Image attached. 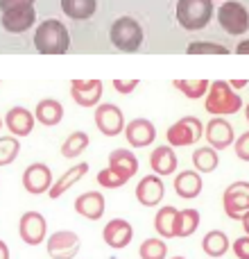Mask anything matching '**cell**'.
Here are the masks:
<instances>
[{
	"mask_svg": "<svg viewBox=\"0 0 249 259\" xmlns=\"http://www.w3.org/2000/svg\"><path fill=\"white\" fill-rule=\"evenodd\" d=\"M165 196V184L159 175H145L136 187V198L143 207H156Z\"/></svg>",
	"mask_w": 249,
	"mask_h": 259,
	"instance_id": "cell-17",
	"label": "cell"
},
{
	"mask_svg": "<svg viewBox=\"0 0 249 259\" xmlns=\"http://www.w3.org/2000/svg\"><path fill=\"white\" fill-rule=\"evenodd\" d=\"M138 255H141V259H165L168 246H165L163 239H145L138 248Z\"/></svg>",
	"mask_w": 249,
	"mask_h": 259,
	"instance_id": "cell-32",
	"label": "cell"
},
{
	"mask_svg": "<svg viewBox=\"0 0 249 259\" xmlns=\"http://www.w3.org/2000/svg\"><path fill=\"white\" fill-rule=\"evenodd\" d=\"M177 211L172 205H165L156 211L154 216V230L161 239H172L174 237V219H177Z\"/></svg>",
	"mask_w": 249,
	"mask_h": 259,
	"instance_id": "cell-28",
	"label": "cell"
},
{
	"mask_svg": "<svg viewBox=\"0 0 249 259\" xmlns=\"http://www.w3.org/2000/svg\"><path fill=\"white\" fill-rule=\"evenodd\" d=\"M231 248H233V255L238 259H249V237L247 234L240 239H236V241L231 243Z\"/></svg>",
	"mask_w": 249,
	"mask_h": 259,
	"instance_id": "cell-37",
	"label": "cell"
},
{
	"mask_svg": "<svg viewBox=\"0 0 249 259\" xmlns=\"http://www.w3.org/2000/svg\"><path fill=\"white\" fill-rule=\"evenodd\" d=\"M170 259H186V257H181V255H177V257H170Z\"/></svg>",
	"mask_w": 249,
	"mask_h": 259,
	"instance_id": "cell-45",
	"label": "cell"
},
{
	"mask_svg": "<svg viewBox=\"0 0 249 259\" xmlns=\"http://www.w3.org/2000/svg\"><path fill=\"white\" fill-rule=\"evenodd\" d=\"M229 248H231V243H229V237L222 230H211V232L204 234V239H202V250L213 259L224 257Z\"/></svg>",
	"mask_w": 249,
	"mask_h": 259,
	"instance_id": "cell-25",
	"label": "cell"
},
{
	"mask_svg": "<svg viewBox=\"0 0 249 259\" xmlns=\"http://www.w3.org/2000/svg\"><path fill=\"white\" fill-rule=\"evenodd\" d=\"M36 21V12H34V5H27V7H16V9H9V12H3V27L9 32V34H21V32L30 30Z\"/></svg>",
	"mask_w": 249,
	"mask_h": 259,
	"instance_id": "cell-13",
	"label": "cell"
},
{
	"mask_svg": "<svg viewBox=\"0 0 249 259\" xmlns=\"http://www.w3.org/2000/svg\"><path fill=\"white\" fill-rule=\"evenodd\" d=\"M18 234H21V241L27 246H39L45 241V234H48V223H45L43 214L39 211H25L18 221Z\"/></svg>",
	"mask_w": 249,
	"mask_h": 259,
	"instance_id": "cell-9",
	"label": "cell"
},
{
	"mask_svg": "<svg viewBox=\"0 0 249 259\" xmlns=\"http://www.w3.org/2000/svg\"><path fill=\"white\" fill-rule=\"evenodd\" d=\"M34 121H36L34 114L25 107H12L7 112V116H5V125L9 127V132L14 137H27V134H32Z\"/></svg>",
	"mask_w": 249,
	"mask_h": 259,
	"instance_id": "cell-18",
	"label": "cell"
},
{
	"mask_svg": "<svg viewBox=\"0 0 249 259\" xmlns=\"http://www.w3.org/2000/svg\"><path fill=\"white\" fill-rule=\"evenodd\" d=\"M202 187H204V182H202V175L197 170H181L174 178V191H177L179 198H186V200H193V198L200 196Z\"/></svg>",
	"mask_w": 249,
	"mask_h": 259,
	"instance_id": "cell-21",
	"label": "cell"
},
{
	"mask_svg": "<svg viewBox=\"0 0 249 259\" xmlns=\"http://www.w3.org/2000/svg\"><path fill=\"white\" fill-rule=\"evenodd\" d=\"M109 39L122 53H136L143 44V27L136 18L132 16H120L111 23L109 30Z\"/></svg>",
	"mask_w": 249,
	"mask_h": 259,
	"instance_id": "cell-3",
	"label": "cell"
},
{
	"mask_svg": "<svg viewBox=\"0 0 249 259\" xmlns=\"http://www.w3.org/2000/svg\"><path fill=\"white\" fill-rule=\"evenodd\" d=\"M200 211L197 209H181L177 211V219H174V237H191L195 234V230L200 228Z\"/></svg>",
	"mask_w": 249,
	"mask_h": 259,
	"instance_id": "cell-27",
	"label": "cell"
},
{
	"mask_svg": "<svg viewBox=\"0 0 249 259\" xmlns=\"http://www.w3.org/2000/svg\"><path fill=\"white\" fill-rule=\"evenodd\" d=\"M0 127H3V118H0Z\"/></svg>",
	"mask_w": 249,
	"mask_h": 259,
	"instance_id": "cell-46",
	"label": "cell"
},
{
	"mask_svg": "<svg viewBox=\"0 0 249 259\" xmlns=\"http://www.w3.org/2000/svg\"><path fill=\"white\" fill-rule=\"evenodd\" d=\"M218 21L227 34H245L249 30V12L245 9V5L236 3V0H227L224 5H220L218 12Z\"/></svg>",
	"mask_w": 249,
	"mask_h": 259,
	"instance_id": "cell-5",
	"label": "cell"
},
{
	"mask_svg": "<svg viewBox=\"0 0 249 259\" xmlns=\"http://www.w3.org/2000/svg\"><path fill=\"white\" fill-rule=\"evenodd\" d=\"M21 152V143L16 137H0V166H9Z\"/></svg>",
	"mask_w": 249,
	"mask_h": 259,
	"instance_id": "cell-33",
	"label": "cell"
},
{
	"mask_svg": "<svg viewBox=\"0 0 249 259\" xmlns=\"http://www.w3.org/2000/svg\"><path fill=\"white\" fill-rule=\"evenodd\" d=\"M150 166L154 170V175L165 178V175H172L177 170V155H174L172 146H159L152 150L150 155Z\"/></svg>",
	"mask_w": 249,
	"mask_h": 259,
	"instance_id": "cell-20",
	"label": "cell"
},
{
	"mask_svg": "<svg viewBox=\"0 0 249 259\" xmlns=\"http://www.w3.org/2000/svg\"><path fill=\"white\" fill-rule=\"evenodd\" d=\"M204 137L213 150H224V148H229L233 141H236V134H233L231 123L224 121L222 116H213L209 123H206Z\"/></svg>",
	"mask_w": 249,
	"mask_h": 259,
	"instance_id": "cell-12",
	"label": "cell"
},
{
	"mask_svg": "<svg viewBox=\"0 0 249 259\" xmlns=\"http://www.w3.org/2000/svg\"><path fill=\"white\" fill-rule=\"evenodd\" d=\"M204 107L213 116H229V114H238V109L242 107V98L229 87V82L215 80L209 84Z\"/></svg>",
	"mask_w": 249,
	"mask_h": 259,
	"instance_id": "cell-2",
	"label": "cell"
},
{
	"mask_svg": "<svg viewBox=\"0 0 249 259\" xmlns=\"http://www.w3.org/2000/svg\"><path fill=\"white\" fill-rule=\"evenodd\" d=\"M193 164H195L197 173H213L220 164L218 150H213L211 146H202L193 152Z\"/></svg>",
	"mask_w": 249,
	"mask_h": 259,
	"instance_id": "cell-29",
	"label": "cell"
},
{
	"mask_svg": "<svg viewBox=\"0 0 249 259\" xmlns=\"http://www.w3.org/2000/svg\"><path fill=\"white\" fill-rule=\"evenodd\" d=\"M222 207L229 219L240 221V216L249 211V182L238 180V182L229 184L222 193Z\"/></svg>",
	"mask_w": 249,
	"mask_h": 259,
	"instance_id": "cell-7",
	"label": "cell"
},
{
	"mask_svg": "<svg viewBox=\"0 0 249 259\" xmlns=\"http://www.w3.org/2000/svg\"><path fill=\"white\" fill-rule=\"evenodd\" d=\"M102 239H104V243H107L109 248H116V250H120V248H127L129 243H132L134 228H132V223H129V221L113 219V221H109V223L104 225Z\"/></svg>",
	"mask_w": 249,
	"mask_h": 259,
	"instance_id": "cell-14",
	"label": "cell"
},
{
	"mask_svg": "<svg viewBox=\"0 0 249 259\" xmlns=\"http://www.w3.org/2000/svg\"><path fill=\"white\" fill-rule=\"evenodd\" d=\"M125 137H127V143L132 148H145L150 143H154L156 127L147 118H134L125 125Z\"/></svg>",
	"mask_w": 249,
	"mask_h": 259,
	"instance_id": "cell-15",
	"label": "cell"
},
{
	"mask_svg": "<svg viewBox=\"0 0 249 259\" xmlns=\"http://www.w3.org/2000/svg\"><path fill=\"white\" fill-rule=\"evenodd\" d=\"M236 53H238V55H249V39L240 41V44L236 46Z\"/></svg>",
	"mask_w": 249,
	"mask_h": 259,
	"instance_id": "cell-40",
	"label": "cell"
},
{
	"mask_svg": "<svg viewBox=\"0 0 249 259\" xmlns=\"http://www.w3.org/2000/svg\"><path fill=\"white\" fill-rule=\"evenodd\" d=\"M240 223H242V230H245V234L249 237V211H245V214L240 216Z\"/></svg>",
	"mask_w": 249,
	"mask_h": 259,
	"instance_id": "cell-41",
	"label": "cell"
},
{
	"mask_svg": "<svg viewBox=\"0 0 249 259\" xmlns=\"http://www.w3.org/2000/svg\"><path fill=\"white\" fill-rule=\"evenodd\" d=\"M233 146H236V157L242 161H249V132L240 134L238 137V141H233Z\"/></svg>",
	"mask_w": 249,
	"mask_h": 259,
	"instance_id": "cell-36",
	"label": "cell"
},
{
	"mask_svg": "<svg viewBox=\"0 0 249 259\" xmlns=\"http://www.w3.org/2000/svg\"><path fill=\"white\" fill-rule=\"evenodd\" d=\"M109 168H113L118 175H122L125 180H129L138 173V159L132 150H127V148H116V150L109 155Z\"/></svg>",
	"mask_w": 249,
	"mask_h": 259,
	"instance_id": "cell-22",
	"label": "cell"
},
{
	"mask_svg": "<svg viewBox=\"0 0 249 259\" xmlns=\"http://www.w3.org/2000/svg\"><path fill=\"white\" fill-rule=\"evenodd\" d=\"M36 0H0V12H9V9L16 7H27V5H34Z\"/></svg>",
	"mask_w": 249,
	"mask_h": 259,
	"instance_id": "cell-38",
	"label": "cell"
},
{
	"mask_svg": "<svg viewBox=\"0 0 249 259\" xmlns=\"http://www.w3.org/2000/svg\"><path fill=\"white\" fill-rule=\"evenodd\" d=\"M95 125L102 134L107 137H118L120 132H125V116L122 109L113 103H104L95 107Z\"/></svg>",
	"mask_w": 249,
	"mask_h": 259,
	"instance_id": "cell-10",
	"label": "cell"
},
{
	"mask_svg": "<svg viewBox=\"0 0 249 259\" xmlns=\"http://www.w3.org/2000/svg\"><path fill=\"white\" fill-rule=\"evenodd\" d=\"M86 173H89V164H84V161H82V164H75V166H73V168H68L66 173H64L61 178L57 180V182H52V187H50L48 196L52 198V200H57V198H61L64 193H66L68 189L73 187V184H77V182H80V180L84 178Z\"/></svg>",
	"mask_w": 249,
	"mask_h": 259,
	"instance_id": "cell-23",
	"label": "cell"
},
{
	"mask_svg": "<svg viewBox=\"0 0 249 259\" xmlns=\"http://www.w3.org/2000/svg\"><path fill=\"white\" fill-rule=\"evenodd\" d=\"M89 134L82 132V130H75L73 134H68V139L61 143V155L66 157V159H75V157H80L82 152L89 148Z\"/></svg>",
	"mask_w": 249,
	"mask_h": 259,
	"instance_id": "cell-30",
	"label": "cell"
},
{
	"mask_svg": "<svg viewBox=\"0 0 249 259\" xmlns=\"http://www.w3.org/2000/svg\"><path fill=\"white\" fill-rule=\"evenodd\" d=\"M113 87H116V91H120V94L127 96L138 87V80H113Z\"/></svg>",
	"mask_w": 249,
	"mask_h": 259,
	"instance_id": "cell-39",
	"label": "cell"
},
{
	"mask_svg": "<svg viewBox=\"0 0 249 259\" xmlns=\"http://www.w3.org/2000/svg\"><path fill=\"white\" fill-rule=\"evenodd\" d=\"M213 16V0H179L177 21L183 30H202Z\"/></svg>",
	"mask_w": 249,
	"mask_h": 259,
	"instance_id": "cell-4",
	"label": "cell"
},
{
	"mask_svg": "<svg viewBox=\"0 0 249 259\" xmlns=\"http://www.w3.org/2000/svg\"><path fill=\"white\" fill-rule=\"evenodd\" d=\"M0 259H9V248L5 241H0Z\"/></svg>",
	"mask_w": 249,
	"mask_h": 259,
	"instance_id": "cell-42",
	"label": "cell"
},
{
	"mask_svg": "<svg viewBox=\"0 0 249 259\" xmlns=\"http://www.w3.org/2000/svg\"><path fill=\"white\" fill-rule=\"evenodd\" d=\"M245 116H247V123H249V105L245 107Z\"/></svg>",
	"mask_w": 249,
	"mask_h": 259,
	"instance_id": "cell-44",
	"label": "cell"
},
{
	"mask_svg": "<svg viewBox=\"0 0 249 259\" xmlns=\"http://www.w3.org/2000/svg\"><path fill=\"white\" fill-rule=\"evenodd\" d=\"M98 184L100 187H104V189H120L122 184H127V180L122 178V175H118L113 168H102L98 173Z\"/></svg>",
	"mask_w": 249,
	"mask_h": 259,
	"instance_id": "cell-35",
	"label": "cell"
},
{
	"mask_svg": "<svg viewBox=\"0 0 249 259\" xmlns=\"http://www.w3.org/2000/svg\"><path fill=\"white\" fill-rule=\"evenodd\" d=\"M75 211L89 221H100L104 214V196L100 191H86L75 200Z\"/></svg>",
	"mask_w": 249,
	"mask_h": 259,
	"instance_id": "cell-19",
	"label": "cell"
},
{
	"mask_svg": "<svg viewBox=\"0 0 249 259\" xmlns=\"http://www.w3.org/2000/svg\"><path fill=\"white\" fill-rule=\"evenodd\" d=\"M188 55H229V48L222 44H211V41H193L186 48Z\"/></svg>",
	"mask_w": 249,
	"mask_h": 259,
	"instance_id": "cell-34",
	"label": "cell"
},
{
	"mask_svg": "<svg viewBox=\"0 0 249 259\" xmlns=\"http://www.w3.org/2000/svg\"><path fill=\"white\" fill-rule=\"evenodd\" d=\"M52 170H50V166L41 164V161H36V164H30L25 168V173H23V189H25L27 193H32V196H41V193H48L50 187H52Z\"/></svg>",
	"mask_w": 249,
	"mask_h": 259,
	"instance_id": "cell-11",
	"label": "cell"
},
{
	"mask_svg": "<svg viewBox=\"0 0 249 259\" xmlns=\"http://www.w3.org/2000/svg\"><path fill=\"white\" fill-rule=\"evenodd\" d=\"M249 82L247 80H233V82H229V87H231V89H240V87H247Z\"/></svg>",
	"mask_w": 249,
	"mask_h": 259,
	"instance_id": "cell-43",
	"label": "cell"
},
{
	"mask_svg": "<svg viewBox=\"0 0 249 259\" xmlns=\"http://www.w3.org/2000/svg\"><path fill=\"white\" fill-rule=\"evenodd\" d=\"M45 248H48L50 259H75V255L82 248V241L71 230H59V232L48 237Z\"/></svg>",
	"mask_w": 249,
	"mask_h": 259,
	"instance_id": "cell-8",
	"label": "cell"
},
{
	"mask_svg": "<svg viewBox=\"0 0 249 259\" xmlns=\"http://www.w3.org/2000/svg\"><path fill=\"white\" fill-rule=\"evenodd\" d=\"M34 48L41 55H64L71 48L68 27L57 18L43 21L34 32Z\"/></svg>",
	"mask_w": 249,
	"mask_h": 259,
	"instance_id": "cell-1",
	"label": "cell"
},
{
	"mask_svg": "<svg viewBox=\"0 0 249 259\" xmlns=\"http://www.w3.org/2000/svg\"><path fill=\"white\" fill-rule=\"evenodd\" d=\"M209 84H211L209 80H174V87L191 100L202 98L209 91Z\"/></svg>",
	"mask_w": 249,
	"mask_h": 259,
	"instance_id": "cell-31",
	"label": "cell"
},
{
	"mask_svg": "<svg viewBox=\"0 0 249 259\" xmlns=\"http://www.w3.org/2000/svg\"><path fill=\"white\" fill-rule=\"evenodd\" d=\"M71 96L80 107H95L102 98V82L100 80H73Z\"/></svg>",
	"mask_w": 249,
	"mask_h": 259,
	"instance_id": "cell-16",
	"label": "cell"
},
{
	"mask_svg": "<svg viewBox=\"0 0 249 259\" xmlns=\"http://www.w3.org/2000/svg\"><path fill=\"white\" fill-rule=\"evenodd\" d=\"M34 118L45 127L57 125V123L64 118V105L59 103V100H52V98L41 100L34 109Z\"/></svg>",
	"mask_w": 249,
	"mask_h": 259,
	"instance_id": "cell-24",
	"label": "cell"
},
{
	"mask_svg": "<svg viewBox=\"0 0 249 259\" xmlns=\"http://www.w3.org/2000/svg\"><path fill=\"white\" fill-rule=\"evenodd\" d=\"M202 132H204V125H202L200 118L195 116H183L179 118L177 123L168 127L165 132V139H168L170 146H193L202 139Z\"/></svg>",
	"mask_w": 249,
	"mask_h": 259,
	"instance_id": "cell-6",
	"label": "cell"
},
{
	"mask_svg": "<svg viewBox=\"0 0 249 259\" xmlns=\"http://www.w3.org/2000/svg\"><path fill=\"white\" fill-rule=\"evenodd\" d=\"M61 9L73 21H86L95 14L98 0H61Z\"/></svg>",
	"mask_w": 249,
	"mask_h": 259,
	"instance_id": "cell-26",
	"label": "cell"
}]
</instances>
